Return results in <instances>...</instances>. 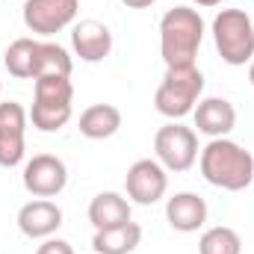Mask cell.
<instances>
[{
  "instance_id": "cell-14",
  "label": "cell",
  "mask_w": 254,
  "mask_h": 254,
  "mask_svg": "<svg viewBox=\"0 0 254 254\" xmlns=\"http://www.w3.org/2000/svg\"><path fill=\"white\" fill-rule=\"evenodd\" d=\"M89 222L95 231L125 225V222H130V201L122 192H98L89 201Z\"/></svg>"
},
{
  "instance_id": "cell-8",
  "label": "cell",
  "mask_w": 254,
  "mask_h": 254,
  "mask_svg": "<svg viewBox=\"0 0 254 254\" xmlns=\"http://www.w3.org/2000/svg\"><path fill=\"white\" fill-rule=\"evenodd\" d=\"M27 122H30V116L18 101L0 104V166L3 169H15L18 163H24Z\"/></svg>"
},
{
  "instance_id": "cell-13",
  "label": "cell",
  "mask_w": 254,
  "mask_h": 254,
  "mask_svg": "<svg viewBox=\"0 0 254 254\" xmlns=\"http://www.w3.org/2000/svg\"><path fill=\"white\" fill-rule=\"evenodd\" d=\"M207 201L198 192H175L166 201V222L181 231V234H195L207 225Z\"/></svg>"
},
{
  "instance_id": "cell-15",
  "label": "cell",
  "mask_w": 254,
  "mask_h": 254,
  "mask_svg": "<svg viewBox=\"0 0 254 254\" xmlns=\"http://www.w3.org/2000/svg\"><path fill=\"white\" fill-rule=\"evenodd\" d=\"M122 130V110L113 104H92L80 113V133L86 139H110Z\"/></svg>"
},
{
  "instance_id": "cell-22",
  "label": "cell",
  "mask_w": 254,
  "mask_h": 254,
  "mask_svg": "<svg viewBox=\"0 0 254 254\" xmlns=\"http://www.w3.org/2000/svg\"><path fill=\"white\" fill-rule=\"evenodd\" d=\"M195 6H204V9H210V6H222L225 0H192Z\"/></svg>"
},
{
  "instance_id": "cell-4",
  "label": "cell",
  "mask_w": 254,
  "mask_h": 254,
  "mask_svg": "<svg viewBox=\"0 0 254 254\" xmlns=\"http://www.w3.org/2000/svg\"><path fill=\"white\" fill-rule=\"evenodd\" d=\"M213 42L228 65H246L254 60V24L243 9H222L213 18Z\"/></svg>"
},
{
  "instance_id": "cell-23",
  "label": "cell",
  "mask_w": 254,
  "mask_h": 254,
  "mask_svg": "<svg viewBox=\"0 0 254 254\" xmlns=\"http://www.w3.org/2000/svg\"><path fill=\"white\" fill-rule=\"evenodd\" d=\"M249 83H252V86H254V60H252V63H249Z\"/></svg>"
},
{
  "instance_id": "cell-3",
  "label": "cell",
  "mask_w": 254,
  "mask_h": 254,
  "mask_svg": "<svg viewBox=\"0 0 254 254\" xmlns=\"http://www.w3.org/2000/svg\"><path fill=\"white\" fill-rule=\"evenodd\" d=\"M201 95H204V74L195 65H175V68H166L163 83L157 86V95H154V107L169 122H181L192 116Z\"/></svg>"
},
{
  "instance_id": "cell-11",
  "label": "cell",
  "mask_w": 254,
  "mask_h": 254,
  "mask_svg": "<svg viewBox=\"0 0 254 254\" xmlns=\"http://www.w3.org/2000/svg\"><path fill=\"white\" fill-rule=\"evenodd\" d=\"M71 48L83 63H104L113 54V33L101 21H80L71 30Z\"/></svg>"
},
{
  "instance_id": "cell-24",
  "label": "cell",
  "mask_w": 254,
  "mask_h": 254,
  "mask_svg": "<svg viewBox=\"0 0 254 254\" xmlns=\"http://www.w3.org/2000/svg\"><path fill=\"white\" fill-rule=\"evenodd\" d=\"M0 95H3V83H0Z\"/></svg>"
},
{
  "instance_id": "cell-21",
  "label": "cell",
  "mask_w": 254,
  "mask_h": 254,
  "mask_svg": "<svg viewBox=\"0 0 254 254\" xmlns=\"http://www.w3.org/2000/svg\"><path fill=\"white\" fill-rule=\"evenodd\" d=\"M127 9H148V6H154L157 0H122Z\"/></svg>"
},
{
  "instance_id": "cell-5",
  "label": "cell",
  "mask_w": 254,
  "mask_h": 254,
  "mask_svg": "<svg viewBox=\"0 0 254 254\" xmlns=\"http://www.w3.org/2000/svg\"><path fill=\"white\" fill-rule=\"evenodd\" d=\"M154 154L166 172H190L198 163V133L181 122H169L154 133Z\"/></svg>"
},
{
  "instance_id": "cell-20",
  "label": "cell",
  "mask_w": 254,
  "mask_h": 254,
  "mask_svg": "<svg viewBox=\"0 0 254 254\" xmlns=\"http://www.w3.org/2000/svg\"><path fill=\"white\" fill-rule=\"evenodd\" d=\"M36 254H74V249H71V243H68V240L48 237V240H42V246L36 249Z\"/></svg>"
},
{
  "instance_id": "cell-1",
  "label": "cell",
  "mask_w": 254,
  "mask_h": 254,
  "mask_svg": "<svg viewBox=\"0 0 254 254\" xmlns=\"http://www.w3.org/2000/svg\"><path fill=\"white\" fill-rule=\"evenodd\" d=\"M198 169L204 181L216 190L243 192L254 181V157L234 139H210L198 154Z\"/></svg>"
},
{
  "instance_id": "cell-19",
  "label": "cell",
  "mask_w": 254,
  "mask_h": 254,
  "mask_svg": "<svg viewBox=\"0 0 254 254\" xmlns=\"http://www.w3.org/2000/svg\"><path fill=\"white\" fill-rule=\"evenodd\" d=\"M198 254H243V240L234 228L216 225V228H207L201 234Z\"/></svg>"
},
{
  "instance_id": "cell-9",
  "label": "cell",
  "mask_w": 254,
  "mask_h": 254,
  "mask_svg": "<svg viewBox=\"0 0 254 254\" xmlns=\"http://www.w3.org/2000/svg\"><path fill=\"white\" fill-rule=\"evenodd\" d=\"M125 190L133 204L151 207L169 190V172L157 160H136L125 175Z\"/></svg>"
},
{
  "instance_id": "cell-16",
  "label": "cell",
  "mask_w": 254,
  "mask_h": 254,
  "mask_svg": "<svg viewBox=\"0 0 254 254\" xmlns=\"http://www.w3.org/2000/svg\"><path fill=\"white\" fill-rule=\"evenodd\" d=\"M139 243H142V228L133 219L119 225V228L95 231V237H92L95 254H130L139 249Z\"/></svg>"
},
{
  "instance_id": "cell-12",
  "label": "cell",
  "mask_w": 254,
  "mask_h": 254,
  "mask_svg": "<svg viewBox=\"0 0 254 254\" xmlns=\"http://www.w3.org/2000/svg\"><path fill=\"white\" fill-rule=\"evenodd\" d=\"M192 122L198 133L210 139H222L237 127V110L225 98H201L198 107L192 110Z\"/></svg>"
},
{
  "instance_id": "cell-7",
  "label": "cell",
  "mask_w": 254,
  "mask_h": 254,
  "mask_svg": "<svg viewBox=\"0 0 254 254\" xmlns=\"http://www.w3.org/2000/svg\"><path fill=\"white\" fill-rule=\"evenodd\" d=\"M21 181L33 198H57L68 184V166L57 154H36L24 163Z\"/></svg>"
},
{
  "instance_id": "cell-18",
  "label": "cell",
  "mask_w": 254,
  "mask_h": 254,
  "mask_svg": "<svg viewBox=\"0 0 254 254\" xmlns=\"http://www.w3.org/2000/svg\"><path fill=\"white\" fill-rule=\"evenodd\" d=\"M36 48L39 42L36 39H15L6 54H3V65L12 77L18 80H33V71H36Z\"/></svg>"
},
{
  "instance_id": "cell-6",
  "label": "cell",
  "mask_w": 254,
  "mask_h": 254,
  "mask_svg": "<svg viewBox=\"0 0 254 254\" xmlns=\"http://www.w3.org/2000/svg\"><path fill=\"white\" fill-rule=\"evenodd\" d=\"M80 0H24V27L36 36H54L74 24Z\"/></svg>"
},
{
  "instance_id": "cell-17",
  "label": "cell",
  "mask_w": 254,
  "mask_h": 254,
  "mask_svg": "<svg viewBox=\"0 0 254 254\" xmlns=\"http://www.w3.org/2000/svg\"><path fill=\"white\" fill-rule=\"evenodd\" d=\"M71 68H74L71 54L65 51L63 45H57V42H39L33 80H39V77H71Z\"/></svg>"
},
{
  "instance_id": "cell-2",
  "label": "cell",
  "mask_w": 254,
  "mask_h": 254,
  "mask_svg": "<svg viewBox=\"0 0 254 254\" xmlns=\"http://www.w3.org/2000/svg\"><path fill=\"white\" fill-rule=\"evenodd\" d=\"M204 42V18L192 6H175L160 21V54L166 68L195 65L198 48Z\"/></svg>"
},
{
  "instance_id": "cell-10",
  "label": "cell",
  "mask_w": 254,
  "mask_h": 254,
  "mask_svg": "<svg viewBox=\"0 0 254 254\" xmlns=\"http://www.w3.org/2000/svg\"><path fill=\"white\" fill-rule=\"evenodd\" d=\"M18 228L30 240H48L63 228V210L51 198H33L18 210Z\"/></svg>"
}]
</instances>
